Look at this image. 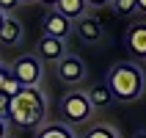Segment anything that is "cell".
I'll list each match as a JSON object with an SVG mask.
<instances>
[{"label":"cell","mask_w":146,"mask_h":138,"mask_svg":"<svg viewBox=\"0 0 146 138\" xmlns=\"http://www.w3.org/2000/svg\"><path fill=\"white\" fill-rule=\"evenodd\" d=\"M44 116H47V102H44V94H41L39 86L22 89L17 97H11L8 119L17 127H41Z\"/></svg>","instance_id":"cell-1"},{"label":"cell","mask_w":146,"mask_h":138,"mask_svg":"<svg viewBox=\"0 0 146 138\" xmlns=\"http://www.w3.org/2000/svg\"><path fill=\"white\" fill-rule=\"evenodd\" d=\"M108 86L113 91V99L119 102H135V99L143 94V86H146V75L138 64H116L110 72H108Z\"/></svg>","instance_id":"cell-2"},{"label":"cell","mask_w":146,"mask_h":138,"mask_svg":"<svg viewBox=\"0 0 146 138\" xmlns=\"http://www.w3.org/2000/svg\"><path fill=\"white\" fill-rule=\"evenodd\" d=\"M91 99L86 91H69L64 99H61V119L64 124H83L91 119Z\"/></svg>","instance_id":"cell-3"},{"label":"cell","mask_w":146,"mask_h":138,"mask_svg":"<svg viewBox=\"0 0 146 138\" xmlns=\"http://www.w3.org/2000/svg\"><path fill=\"white\" fill-rule=\"evenodd\" d=\"M11 75L22 83L25 89L31 86H39L41 77H44V66H41V58L39 55H22L11 64Z\"/></svg>","instance_id":"cell-4"},{"label":"cell","mask_w":146,"mask_h":138,"mask_svg":"<svg viewBox=\"0 0 146 138\" xmlns=\"http://www.w3.org/2000/svg\"><path fill=\"white\" fill-rule=\"evenodd\" d=\"M55 72H58V77L64 83H69V86H77V83L86 80V64H83V58H77V55H64L58 61Z\"/></svg>","instance_id":"cell-5"},{"label":"cell","mask_w":146,"mask_h":138,"mask_svg":"<svg viewBox=\"0 0 146 138\" xmlns=\"http://www.w3.org/2000/svg\"><path fill=\"white\" fill-rule=\"evenodd\" d=\"M39 58L41 61H52V64H58L61 58L66 55V44H64V39H58V36H41L39 39Z\"/></svg>","instance_id":"cell-6"},{"label":"cell","mask_w":146,"mask_h":138,"mask_svg":"<svg viewBox=\"0 0 146 138\" xmlns=\"http://www.w3.org/2000/svg\"><path fill=\"white\" fill-rule=\"evenodd\" d=\"M44 33H47V36H58V39H66V36L72 33V19L52 8V11L44 17Z\"/></svg>","instance_id":"cell-7"},{"label":"cell","mask_w":146,"mask_h":138,"mask_svg":"<svg viewBox=\"0 0 146 138\" xmlns=\"http://www.w3.org/2000/svg\"><path fill=\"white\" fill-rule=\"evenodd\" d=\"M127 47L135 58L146 61V25H132L127 31Z\"/></svg>","instance_id":"cell-8"},{"label":"cell","mask_w":146,"mask_h":138,"mask_svg":"<svg viewBox=\"0 0 146 138\" xmlns=\"http://www.w3.org/2000/svg\"><path fill=\"white\" fill-rule=\"evenodd\" d=\"M88 0H58L55 3V11H61L64 17L69 19H83V17L88 14Z\"/></svg>","instance_id":"cell-9"},{"label":"cell","mask_w":146,"mask_h":138,"mask_svg":"<svg viewBox=\"0 0 146 138\" xmlns=\"http://www.w3.org/2000/svg\"><path fill=\"white\" fill-rule=\"evenodd\" d=\"M77 33H80L83 41H99L102 39V25H99V19L86 14L83 19H77Z\"/></svg>","instance_id":"cell-10"},{"label":"cell","mask_w":146,"mask_h":138,"mask_svg":"<svg viewBox=\"0 0 146 138\" xmlns=\"http://www.w3.org/2000/svg\"><path fill=\"white\" fill-rule=\"evenodd\" d=\"M19 39H22V22L14 19V17H6V22L0 28V44L11 47V44H17Z\"/></svg>","instance_id":"cell-11"},{"label":"cell","mask_w":146,"mask_h":138,"mask_svg":"<svg viewBox=\"0 0 146 138\" xmlns=\"http://www.w3.org/2000/svg\"><path fill=\"white\" fill-rule=\"evenodd\" d=\"M36 138H77V135L72 133V127H69V124L50 122V124H44V127H39Z\"/></svg>","instance_id":"cell-12"},{"label":"cell","mask_w":146,"mask_h":138,"mask_svg":"<svg viewBox=\"0 0 146 138\" xmlns=\"http://www.w3.org/2000/svg\"><path fill=\"white\" fill-rule=\"evenodd\" d=\"M88 99L94 108H105L113 102V91H110V86L108 83H99V86H94V89L88 91Z\"/></svg>","instance_id":"cell-13"},{"label":"cell","mask_w":146,"mask_h":138,"mask_svg":"<svg viewBox=\"0 0 146 138\" xmlns=\"http://www.w3.org/2000/svg\"><path fill=\"white\" fill-rule=\"evenodd\" d=\"M83 138H119V133L110 124H94V127H88V133Z\"/></svg>","instance_id":"cell-14"},{"label":"cell","mask_w":146,"mask_h":138,"mask_svg":"<svg viewBox=\"0 0 146 138\" xmlns=\"http://www.w3.org/2000/svg\"><path fill=\"white\" fill-rule=\"evenodd\" d=\"M113 8H116L121 17L135 14V11H138V0H113Z\"/></svg>","instance_id":"cell-15"},{"label":"cell","mask_w":146,"mask_h":138,"mask_svg":"<svg viewBox=\"0 0 146 138\" xmlns=\"http://www.w3.org/2000/svg\"><path fill=\"white\" fill-rule=\"evenodd\" d=\"M22 89H25V86H22L19 80H17L14 75H8V77H6V83H3V91H6L8 97H17V94H19Z\"/></svg>","instance_id":"cell-16"},{"label":"cell","mask_w":146,"mask_h":138,"mask_svg":"<svg viewBox=\"0 0 146 138\" xmlns=\"http://www.w3.org/2000/svg\"><path fill=\"white\" fill-rule=\"evenodd\" d=\"M8 111H11V97L0 91V119H8Z\"/></svg>","instance_id":"cell-17"},{"label":"cell","mask_w":146,"mask_h":138,"mask_svg":"<svg viewBox=\"0 0 146 138\" xmlns=\"http://www.w3.org/2000/svg\"><path fill=\"white\" fill-rule=\"evenodd\" d=\"M17 6H19V0H0V11L3 14H11Z\"/></svg>","instance_id":"cell-18"},{"label":"cell","mask_w":146,"mask_h":138,"mask_svg":"<svg viewBox=\"0 0 146 138\" xmlns=\"http://www.w3.org/2000/svg\"><path fill=\"white\" fill-rule=\"evenodd\" d=\"M108 3H113V0H88L91 8H102V6H108Z\"/></svg>","instance_id":"cell-19"},{"label":"cell","mask_w":146,"mask_h":138,"mask_svg":"<svg viewBox=\"0 0 146 138\" xmlns=\"http://www.w3.org/2000/svg\"><path fill=\"white\" fill-rule=\"evenodd\" d=\"M0 138H6V119H0Z\"/></svg>","instance_id":"cell-20"},{"label":"cell","mask_w":146,"mask_h":138,"mask_svg":"<svg viewBox=\"0 0 146 138\" xmlns=\"http://www.w3.org/2000/svg\"><path fill=\"white\" fill-rule=\"evenodd\" d=\"M6 77H8V72H3V69H0V91H3V83H6Z\"/></svg>","instance_id":"cell-21"},{"label":"cell","mask_w":146,"mask_h":138,"mask_svg":"<svg viewBox=\"0 0 146 138\" xmlns=\"http://www.w3.org/2000/svg\"><path fill=\"white\" fill-rule=\"evenodd\" d=\"M39 3H44V6H50V8H55V3H58V0H39Z\"/></svg>","instance_id":"cell-22"},{"label":"cell","mask_w":146,"mask_h":138,"mask_svg":"<svg viewBox=\"0 0 146 138\" xmlns=\"http://www.w3.org/2000/svg\"><path fill=\"white\" fill-rule=\"evenodd\" d=\"M138 11H143V14H146V0H138Z\"/></svg>","instance_id":"cell-23"},{"label":"cell","mask_w":146,"mask_h":138,"mask_svg":"<svg viewBox=\"0 0 146 138\" xmlns=\"http://www.w3.org/2000/svg\"><path fill=\"white\" fill-rule=\"evenodd\" d=\"M3 22H6V14H3V11H0V28H3Z\"/></svg>","instance_id":"cell-24"},{"label":"cell","mask_w":146,"mask_h":138,"mask_svg":"<svg viewBox=\"0 0 146 138\" xmlns=\"http://www.w3.org/2000/svg\"><path fill=\"white\" fill-rule=\"evenodd\" d=\"M135 138H146V133H138V135H135Z\"/></svg>","instance_id":"cell-25"},{"label":"cell","mask_w":146,"mask_h":138,"mask_svg":"<svg viewBox=\"0 0 146 138\" xmlns=\"http://www.w3.org/2000/svg\"><path fill=\"white\" fill-rule=\"evenodd\" d=\"M19 3H33V0H19Z\"/></svg>","instance_id":"cell-26"},{"label":"cell","mask_w":146,"mask_h":138,"mask_svg":"<svg viewBox=\"0 0 146 138\" xmlns=\"http://www.w3.org/2000/svg\"><path fill=\"white\" fill-rule=\"evenodd\" d=\"M143 69H146V66H143Z\"/></svg>","instance_id":"cell-27"}]
</instances>
